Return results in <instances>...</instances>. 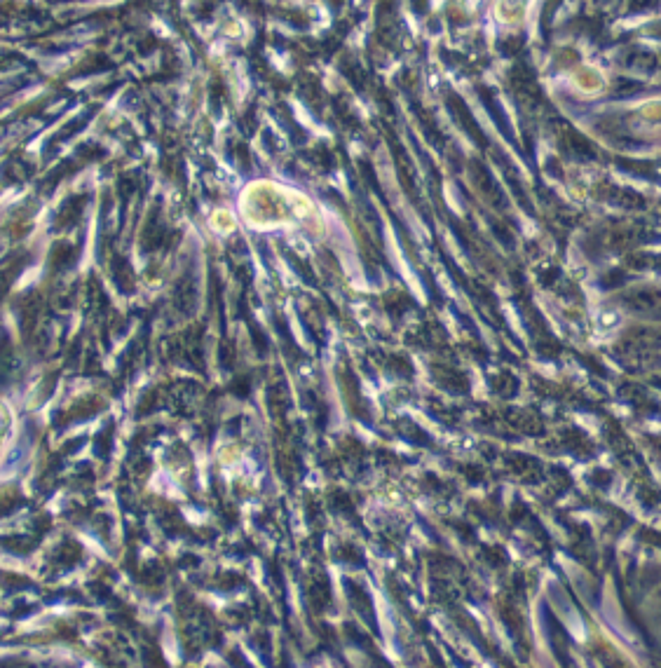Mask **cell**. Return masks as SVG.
Segmentation results:
<instances>
[{"label": "cell", "mask_w": 661, "mask_h": 668, "mask_svg": "<svg viewBox=\"0 0 661 668\" xmlns=\"http://www.w3.org/2000/svg\"><path fill=\"white\" fill-rule=\"evenodd\" d=\"M530 0H497V19L502 24H521L523 17H526Z\"/></svg>", "instance_id": "1"}]
</instances>
